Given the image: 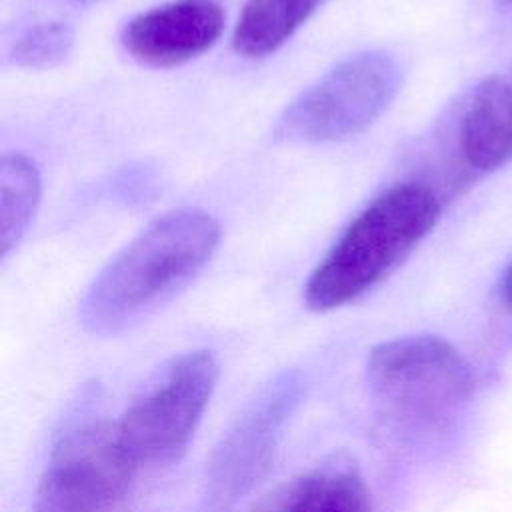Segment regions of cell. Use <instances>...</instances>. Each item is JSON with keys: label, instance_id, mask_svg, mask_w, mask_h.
Returning <instances> with one entry per match:
<instances>
[{"label": "cell", "instance_id": "9", "mask_svg": "<svg viewBox=\"0 0 512 512\" xmlns=\"http://www.w3.org/2000/svg\"><path fill=\"white\" fill-rule=\"evenodd\" d=\"M270 512H374V504L356 468L326 464L300 476Z\"/></svg>", "mask_w": 512, "mask_h": 512}, {"label": "cell", "instance_id": "5", "mask_svg": "<svg viewBox=\"0 0 512 512\" xmlns=\"http://www.w3.org/2000/svg\"><path fill=\"white\" fill-rule=\"evenodd\" d=\"M400 80L398 62L384 50L348 56L288 104L276 136L322 144L360 134L390 106Z\"/></svg>", "mask_w": 512, "mask_h": 512}, {"label": "cell", "instance_id": "12", "mask_svg": "<svg viewBox=\"0 0 512 512\" xmlns=\"http://www.w3.org/2000/svg\"><path fill=\"white\" fill-rule=\"evenodd\" d=\"M74 46V30L66 22L50 20L26 28L12 44L10 56L18 66L50 68L60 64Z\"/></svg>", "mask_w": 512, "mask_h": 512}, {"label": "cell", "instance_id": "11", "mask_svg": "<svg viewBox=\"0 0 512 512\" xmlns=\"http://www.w3.org/2000/svg\"><path fill=\"white\" fill-rule=\"evenodd\" d=\"M42 180L32 158L4 154L0 162V252L6 258L26 234L40 204Z\"/></svg>", "mask_w": 512, "mask_h": 512}, {"label": "cell", "instance_id": "13", "mask_svg": "<svg viewBox=\"0 0 512 512\" xmlns=\"http://www.w3.org/2000/svg\"><path fill=\"white\" fill-rule=\"evenodd\" d=\"M500 296H502L504 306L512 312V262H510V266L506 268V272H504V276H502V282H500Z\"/></svg>", "mask_w": 512, "mask_h": 512}, {"label": "cell", "instance_id": "14", "mask_svg": "<svg viewBox=\"0 0 512 512\" xmlns=\"http://www.w3.org/2000/svg\"><path fill=\"white\" fill-rule=\"evenodd\" d=\"M68 2H76V4H88V2H94V0H68Z\"/></svg>", "mask_w": 512, "mask_h": 512}, {"label": "cell", "instance_id": "2", "mask_svg": "<svg viewBox=\"0 0 512 512\" xmlns=\"http://www.w3.org/2000/svg\"><path fill=\"white\" fill-rule=\"evenodd\" d=\"M440 212L438 196L420 182H402L376 196L310 274L306 306L328 312L376 288L434 230Z\"/></svg>", "mask_w": 512, "mask_h": 512}, {"label": "cell", "instance_id": "6", "mask_svg": "<svg viewBox=\"0 0 512 512\" xmlns=\"http://www.w3.org/2000/svg\"><path fill=\"white\" fill-rule=\"evenodd\" d=\"M136 474L116 422L76 428L52 452L32 512H114L130 494Z\"/></svg>", "mask_w": 512, "mask_h": 512}, {"label": "cell", "instance_id": "4", "mask_svg": "<svg viewBox=\"0 0 512 512\" xmlns=\"http://www.w3.org/2000/svg\"><path fill=\"white\" fill-rule=\"evenodd\" d=\"M218 382V362L208 350L176 356L116 420L130 460L142 468L166 466L188 448Z\"/></svg>", "mask_w": 512, "mask_h": 512}, {"label": "cell", "instance_id": "15", "mask_svg": "<svg viewBox=\"0 0 512 512\" xmlns=\"http://www.w3.org/2000/svg\"><path fill=\"white\" fill-rule=\"evenodd\" d=\"M502 4H508V6H512V0H500Z\"/></svg>", "mask_w": 512, "mask_h": 512}, {"label": "cell", "instance_id": "1", "mask_svg": "<svg viewBox=\"0 0 512 512\" xmlns=\"http://www.w3.org/2000/svg\"><path fill=\"white\" fill-rule=\"evenodd\" d=\"M218 240L216 218L200 208L156 218L96 276L80 304L82 324L114 334L142 320L198 276Z\"/></svg>", "mask_w": 512, "mask_h": 512}, {"label": "cell", "instance_id": "3", "mask_svg": "<svg viewBox=\"0 0 512 512\" xmlns=\"http://www.w3.org/2000/svg\"><path fill=\"white\" fill-rule=\"evenodd\" d=\"M366 380L380 412L394 424H442L472 392L474 378L462 354L432 334L386 340L370 350Z\"/></svg>", "mask_w": 512, "mask_h": 512}, {"label": "cell", "instance_id": "8", "mask_svg": "<svg viewBox=\"0 0 512 512\" xmlns=\"http://www.w3.org/2000/svg\"><path fill=\"white\" fill-rule=\"evenodd\" d=\"M458 146L476 172H494L512 162V68L474 88L458 122Z\"/></svg>", "mask_w": 512, "mask_h": 512}, {"label": "cell", "instance_id": "7", "mask_svg": "<svg viewBox=\"0 0 512 512\" xmlns=\"http://www.w3.org/2000/svg\"><path fill=\"white\" fill-rule=\"evenodd\" d=\"M224 20L218 0H170L134 16L122 30V46L140 64L172 68L210 50Z\"/></svg>", "mask_w": 512, "mask_h": 512}, {"label": "cell", "instance_id": "10", "mask_svg": "<svg viewBox=\"0 0 512 512\" xmlns=\"http://www.w3.org/2000/svg\"><path fill=\"white\" fill-rule=\"evenodd\" d=\"M324 0H246L232 34L244 58H262L286 44Z\"/></svg>", "mask_w": 512, "mask_h": 512}]
</instances>
